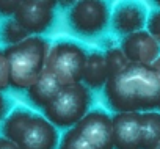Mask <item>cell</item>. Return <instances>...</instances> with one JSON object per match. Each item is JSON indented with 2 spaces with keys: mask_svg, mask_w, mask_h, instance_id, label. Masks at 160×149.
Listing matches in <instances>:
<instances>
[{
  "mask_svg": "<svg viewBox=\"0 0 160 149\" xmlns=\"http://www.w3.org/2000/svg\"><path fill=\"white\" fill-rule=\"evenodd\" d=\"M146 32L160 44V8H158V10H154V11L148 16Z\"/></svg>",
  "mask_w": 160,
  "mask_h": 149,
  "instance_id": "ac0fdd59",
  "label": "cell"
},
{
  "mask_svg": "<svg viewBox=\"0 0 160 149\" xmlns=\"http://www.w3.org/2000/svg\"><path fill=\"white\" fill-rule=\"evenodd\" d=\"M71 130L94 149H113L112 116L104 110H90Z\"/></svg>",
  "mask_w": 160,
  "mask_h": 149,
  "instance_id": "ba28073f",
  "label": "cell"
},
{
  "mask_svg": "<svg viewBox=\"0 0 160 149\" xmlns=\"http://www.w3.org/2000/svg\"><path fill=\"white\" fill-rule=\"evenodd\" d=\"M7 110H8V101L3 96V93H0V121H3V118L7 116Z\"/></svg>",
  "mask_w": 160,
  "mask_h": 149,
  "instance_id": "44dd1931",
  "label": "cell"
},
{
  "mask_svg": "<svg viewBox=\"0 0 160 149\" xmlns=\"http://www.w3.org/2000/svg\"><path fill=\"white\" fill-rule=\"evenodd\" d=\"M13 17L30 36H41L53 24L55 2L53 0H22L19 2Z\"/></svg>",
  "mask_w": 160,
  "mask_h": 149,
  "instance_id": "52a82bcc",
  "label": "cell"
},
{
  "mask_svg": "<svg viewBox=\"0 0 160 149\" xmlns=\"http://www.w3.org/2000/svg\"><path fill=\"white\" fill-rule=\"evenodd\" d=\"M0 149H18L16 144H13L10 140L3 138L2 135H0Z\"/></svg>",
  "mask_w": 160,
  "mask_h": 149,
  "instance_id": "7402d4cb",
  "label": "cell"
},
{
  "mask_svg": "<svg viewBox=\"0 0 160 149\" xmlns=\"http://www.w3.org/2000/svg\"><path fill=\"white\" fill-rule=\"evenodd\" d=\"M0 135L18 149H57L60 144L58 129L44 115L24 107L14 108L3 118Z\"/></svg>",
  "mask_w": 160,
  "mask_h": 149,
  "instance_id": "7a4b0ae2",
  "label": "cell"
},
{
  "mask_svg": "<svg viewBox=\"0 0 160 149\" xmlns=\"http://www.w3.org/2000/svg\"><path fill=\"white\" fill-rule=\"evenodd\" d=\"M112 10L107 2L99 0H82V2H74L68 21L71 28L82 35V36H98L101 35L110 24Z\"/></svg>",
  "mask_w": 160,
  "mask_h": 149,
  "instance_id": "8992f818",
  "label": "cell"
},
{
  "mask_svg": "<svg viewBox=\"0 0 160 149\" xmlns=\"http://www.w3.org/2000/svg\"><path fill=\"white\" fill-rule=\"evenodd\" d=\"M107 80H108V69H107L104 52L93 50L87 53L83 74H82V83L90 91H98L105 87Z\"/></svg>",
  "mask_w": 160,
  "mask_h": 149,
  "instance_id": "4fadbf2b",
  "label": "cell"
},
{
  "mask_svg": "<svg viewBox=\"0 0 160 149\" xmlns=\"http://www.w3.org/2000/svg\"><path fill=\"white\" fill-rule=\"evenodd\" d=\"M157 112H160V96H158V102H157Z\"/></svg>",
  "mask_w": 160,
  "mask_h": 149,
  "instance_id": "d4e9b609",
  "label": "cell"
},
{
  "mask_svg": "<svg viewBox=\"0 0 160 149\" xmlns=\"http://www.w3.org/2000/svg\"><path fill=\"white\" fill-rule=\"evenodd\" d=\"M102 91L107 105L115 113L152 112L160 96V77L152 66L129 64L108 77Z\"/></svg>",
  "mask_w": 160,
  "mask_h": 149,
  "instance_id": "6da1fadb",
  "label": "cell"
},
{
  "mask_svg": "<svg viewBox=\"0 0 160 149\" xmlns=\"http://www.w3.org/2000/svg\"><path fill=\"white\" fill-rule=\"evenodd\" d=\"M91 104L93 93L83 83H74L61 87L57 97L42 112L57 129L69 130L91 110Z\"/></svg>",
  "mask_w": 160,
  "mask_h": 149,
  "instance_id": "277c9868",
  "label": "cell"
},
{
  "mask_svg": "<svg viewBox=\"0 0 160 149\" xmlns=\"http://www.w3.org/2000/svg\"><path fill=\"white\" fill-rule=\"evenodd\" d=\"M49 47L50 42L42 36H28L14 46L5 47L3 53L10 69V87L19 91L28 90L44 71Z\"/></svg>",
  "mask_w": 160,
  "mask_h": 149,
  "instance_id": "3957f363",
  "label": "cell"
},
{
  "mask_svg": "<svg viewBox=\"0 0 160 149\" xmlns=\"http://www.w3.org/2000/svg\"><path fill=\"white\" fill-rule=\"evenodd\" d=\"M57 149H94L93 146H90L88 143H85L82 138H78L71 129L66 130L63 133V137L60 138V144Z\"/></svg>",
  "mask_w": 160,
  "mask_h": 149,
  "instance_id": "e0dca14e",
  "label": "cell"
},
{
  "mask_svg": "<svg viewBox=\"0 0 160 149\" xmlns=\"http://www.w3.org/2000/svg\"><path fill=\"white\" fill-rule=\"evenodd\" d=\"M113 149H143L140 113H115L112 116Z\"/></svg>",
  "mask_w": 160,
  "mask_h": 149,
  "instance_id": "30bf717a",
  "label": "cell"
},
{
  "mask_svg": "<svg viewBox=\"0 0 160 149\" xmlns=\"http://www.w3.org/2000/svg\"><path fill=\"white\" fill-rule=\"evenodd\" d=\"M19 7V0H0V16L13 17Z\"/></svg>",
  "mask_w": 160,
  "mask_h": 149,
  "instance_id": "ffe728a7",
  "label": "cell"
},
{
  "mask_svg": "<svg viewBox=\"0 0 160 149\" xmlns=\"http://www.w3.org/2000/svg\"><path fill=\"white\" fill-rule=\"evenodd\" d=\"M141 119V135H143V149H148L160 140V112H144L140 113Z\"/></svg>",
  "mask_w": 160,
  "mask_h": 149,
  "instance_id": "5bb4252c",
  "label": "cell"
},
{
  "mask_svg": "<svg viewBox=\"0 0 160 149\" xmlns=\"http://www.w3.org/2000/svg\"><path fill=\"white\" fill-rule=\"evenodd\" d=\"M104 55H105V63H107V69H108V77L121 72L124 67H127L130 64L119 47H112L107 52H104Z\"/></svg>",
  "mask_w": 160,
  "mask_h": 149,
  "instance_id": "2e32d148",
  "label": "cell"
},
{
  "mask_svg": "<svg viewBox=\"0 0 160 149\" xmlns=\"http://www.w3.org/2000/svg\"><path fill=\"white\" fill-rule=\"evenodd\" d=\"M87 50L74 41H57L49 47L44 69L60 82L61 87L82 83Z\"/></svg>",
  "mask_w": 160,
  "mask_h": 149,
  "instance_id": "5b68a950",
  "label": "cell"
},
{
  "mask_svg": "<svg viewBox=\"0 0 160 149\" xmlns=\"http://www.w3.org/2000/svg\"><path fill=\"white\" fill-rule=\"evenodd\" d=\"M146 22H148V11L144 5L135 2L118 3L110 14L112 30L122 38L144 30Z\"/></svg>",
  "mask_w": 160,
  "mask_h": 149,
  "instance_id": "8fae6325",
  "label": "cell"
},
{
  "mask_svg": "<svg viewBox=\"0 0 160 149\" xmlns=\"http://www.w3.org/2000/svg\"><path fill=\"white\" fill-rule=\"evenodd\" d=\"M10 87V69H8V61L3 53L0 50V93H3Z\"/></svg>",
  "mask_w": 160,
  "mask_h": 149,
  "instance_id": "d6986e66",
  "label": "cell"
},
{
  "mask_svg": "<svg viewBox=\"0 0 160 149\" xmlns=\"http://www.w3.org/2000/svg\"><path fill=\"white\" fill-rule=\"evenodd\" d=\"M60 90H61L60 82L52 76L49 71L44 69V71L39 74V77L28 87V90H27V97H28V101H30L35 107L44 110V108L57 97V94L60 93Z\"/></svg>",
  "mask_w": 160,
  "mask_h": 149,
  "instance_id": "7c38bea8",
  "label": "cell"
},
{
  "mask_svg": "<svg viewBox=\"0 0 160 149\" xmlns=\"http://www.w3.org/2000/svg\"><path fill=\"white\" fill-rule=\"evenodd\" d=\"M151 66H152V69L157 72V76L160 77V57H158V58H157V60H155V61L151 64Z\"/></svg>",
  "mask_w": 160,
  "mask_h": 149,
  "instance_id": "603a6c76",
  "label": "cell"
},
{
  "mask_svg": "<svg viewBox=\"0 0 160 149\" xmlns=\"http://www.w3.org/2000/svg\"><path fill=\"white\" fill-rule=\"evenodd\" d=\"M148 149H160V140H158V141H157V143H154V144H152V146H149V147H148Z\"/></svg>",
  "mask_w": 160,
  "mask_h": 149,
  "instance_id": "cb8c5ba5",
  "label": "cell"
},
{
  "mask_svg": "<svg viewBox=\"0 0 160 149\" xmlns=\"http://www.w3.org/2000/svg\"><path fill=\"white\" fill-rule=\"evenodd\" d=\"M157 7H158V8H160V2H157Z\"/></svg>",
  "mask_w": 160,
  "mask_h": 149,
  "instance_id": "484cf974",
  "label": "cell"
},
{
  "mask_svg": "<svg viewBox=\"0 0 160 149\" xmlns=\"http://www.w3.org/2000/svg\"><path fill=\"white\" fill-rule=\"evenodd\" d=\"M30 35L14 21V17H7L0 24V41H2L7 47L14 46L24 39H27Z\"/></svg>",
  "mask_w": 160,
  "mask_h": 149,
  "instance_id": "9a60e30c",
  "label": "cell"
},
{
  "mask_svg": "<svg viewBox=\"0 0 160 149\" xmlns=\"http://www.w3.org/2000/svg\"><path fill=\"white\" fill-rule=\"evenodd\" d=\"M119 49L130 64L151 66L160 57V44L146 30L124 36Z\"/></svg>",
  "mask_w": 160,
  "mask_h": 149,
  "instance_id": "9c48e42d",
  "label": "cell"
}]
</instances>
